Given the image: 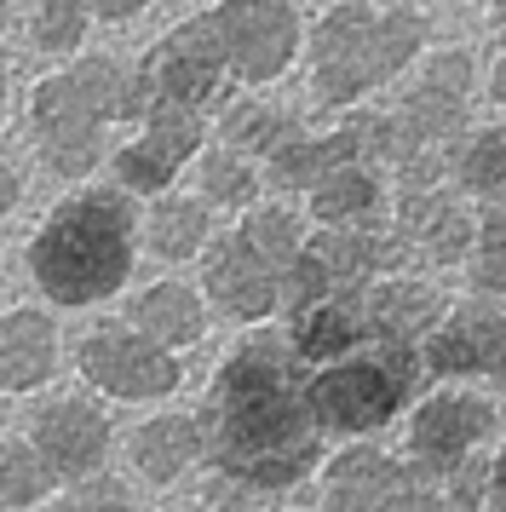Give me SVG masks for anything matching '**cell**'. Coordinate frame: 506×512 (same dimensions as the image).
Returning a JSON list of instances; mask_svg holds the SVG:
<instances>
[{"mask_svg": "<svg viewBox=\"0 0 506 512\" xmlns=\"http://www.w3.org/2000/svg\"><path fill=\"white\" fill-rule=\"evenodd\" d=\"M202 461L213 466L207 501L225 512L259 507L294 489L322 461V426L311 415L305 363L282 334H248L202 397Z\"/></svg>", "mask_w": 506, "mask_h": 512, "instance_id": "cell-1", "label": "cell"}, {"mask_svg": "<svg viewBox=\"0 0 506 512\" xmlns=\"http://www.w3.org/2000/svg\"><path fill=\"white\" fill-rule=\"evenodd\" d=\"M138 265V202L121 185H81L41 219L29 277L58 311L115 300Z\"/></svg>", "mask_w": 506, "mask_h": 512, "instance_id": "cell-2", "label": "cell"}, {"mask_svg": "<svg viewBox=\"0 0 506 512\" xmlns=\"http://www.w3.org/2000/svg\"><path fill=\"white\" fill-rule=\"evenodd\" d=\"M432 29L409 6H351L334 0L305 29V64H311V104L317 110H357L368 93L391 87L397 75L426 58Z\"/></svg>", "mask_w": 506, "mask_h": 512, "instance_id": "cell-3", "label": "cell"}, {"mask_svg": "<svg viewBox=\"0 0 506 512\" xmlns=\"http://www.w3.org/2000/svg\"><path fill=\"white\" fill-rule=\"evenodd\" d=\"M420 374H426L420 346L397 340L386 328H374L363 346L305 369V392H311V415H317L322 438H368V432L391 426L414 403Z\"/></svg>", "mask_w": 506, "mask_h": 512, "instance_id": "cell-4", "label": "cell"}, {"mask_svg": "<svg viewBox=\"0 0 506 512\" xmlns=\"http://www.w3.org/2000/svg\"><path fill=\"white\" fill-rule=\"evenodd\" d=\"M133 70L150 104H184V110H202V116H213L225 104V93L236 87L225 47H219V29H213V12H196V18L173 24L161 41H150V52Z\"/></svg>", "mask_w": 506, "mask_h": 512, "instance_id": "cell-5", "label": "cell"}, {"mask_svg": "<svg viewBox=\"0 0 506 512\" xmlns=\"http://www.w3.org/2000/svg\"><path fill=\"white\" fill-rule=\"evenodd\" d=\"M213 29L225 47L230 81L248 93L276 87L305 58V18H299L294 0H219Z\"/></svg>", "mask_w": 506, "mask_h": 512, "instance_id": "cell-6", "label": "cell"}, {"mask_svg": "<svg viewBox=\"0 0 506 512\" xmlns=\"http://www.w3.org/2000/svg\"><path fill=\"white\" fill-rule=\"evenodd\" d=\"M23 121H29V144H35L41 167L52 179H64V185H81L92 167L110 156V121L75 93V81L64 70L41 75L29 87Z\"/></svg>", "mask_w": 506, "mask_h": 512, "instance_id": "cell-7", "label": "cell"}, {"mask_svg": "<svg viewBox=\"0 0 506 512\" xmlns=\"http://www.w3.org/2000/svg\"><path fill=\"white\" fill-rule=\"evenodd\" d=\"M322 507L328 512H449L443 489L403 455L374 443H351L322 466Z\"/></svg>", "mask_w": 506, "mask_h": 512, "instance_id": "cell-8", "label": "cell"}, {"mask_svg": "<svg viewBox=\"0 0 506 512\" xmlns=\"http://www.w3.org/2000/svg\"><path fill=\"white\" fill-rule=\"evenodd\" d=\"M75 363H81V380L92 392L115 397V403H156V397H173L184 380L179 357L161 351L156 340H144L133 323H98L81 340Z\"/></svg>", "mask_w": 506, "mask_h": 512, "instance_id": "cell-9", "label": "cell"}, {"mask_svg": "<svg viewBox=\"0 0 506 512\" xmlns=\"http://www.w3.org/2000/svg\"><path fill=\"white\" fill-rule=\"evenodd\" d=\"M196 288H202L207 311H219L225 323H242V328L271 323L276 311H282V271L236 225L207 242Z\"/></svg>", "mask_w": 506, "mask_h": 512, "instance_id": "cell-10", "label": "cell"}, {"mask_svg": "<svg viewBox=\"0 0 506 512\" xmlns=\"http://www.w3.org/2000/svg\"><path fill=\"white\" fill-rule=\"evenodd\" d=\"M420 357H426V374H437V380H495V386H506V311L466 294L426 334Z\"/></svg>", "mask_w": 506, "mask_h": 512, "instance_id": "cell-11", "label": "cell"}, {"mask_svg": "<svg viewBox=\"0 0 506 512\" xmlns=\"http://www.w3.org/2000/svg\"><path fill=\"white\" fill-rule=\"evenodd\" d=\"M495 409L483 403L478 392H432L420 409L409 415V461L437 478V472H449V466L472 461L478 455V443L495 432Z\"/></svg>", "mask_w": 506, "mask_h": 512, "instance_id": "cell-12", "label": "cell"}, {"mask_svg": "<svg viewBox=\"0 0 506 512\" xmlns=\"http://www.w3.org/2000/svg\"><path fill=\"white\" fill-rule=\"evenodd\" d=\"M391 231L409 242L414 259H426L432 271H455L472 259L478 242V219L472 202L455 190H414V196H391Z\"/></svg>", "mask_w": 506, "mask_h": 512, "instance_id": "cell-13", "label": "cell"}, {"mask_svg": "<svg viewBox=\"0 0 506 512\" xmlns=\"http://www.w3.org/2000/svg\"><path fill=\"white\" fill-rule=\"evenodd\" d=\"M29 449L46 461L58 484H81L92 472H104L110 455V420L92 409L87 397H52L41 415L29 420Z\"/></svg>", "mask_w": 506, "mask_h": 512, "instance_id": "cell-14", "label": "cell"}, {"mask_svg": "<svg viewBox=\"0 0 506 512\" xmlns=\"http://www.w3.org/2000/svg\"><path fill=\"white\" fill-rule=\"evenodd\" d=\"M127 323L144 334V340H156L161 351H190L207 340V323H213V311H207L202 288L184 277H156L144 282L133 294V305H127Z\"/></svg>", "mask_w": 506, "mask_h": 512, "instance_id": "cell-15", "label": "cell"}, {"mask_svg": "<svg viewBox=\"0 0 506 512\" xmlns=\"http://www.w3.org/2000/svg\"><path fill=\"white\" fill-rule=\"evenodd\" d=\"M58 369V323L41 305H6L0 311V392H41Z\"/></svg>", "mask_w": 506, "mask_h": 512, "instance_id": "cell-16", "label": "cell"}, {"mask_svg": "<svg viewBox=\"0 0 506 512\" xmlns=\"http://www.w3.org/2000/svg\"><path fill=\"white\" fill-rule=\"evenodd\" d=\"M213 242V208L190 190H167L138 213V248L161 265H190Z\"/></svg>", "mask_w": 506, "mask_h": 512, "instance_id": "cell-17", "label": "cell"}, {"mask_svg": "<svg viewBox=\"0 0 506 512\" xmlns=\"http://www.w3.org/2000/svg\"><path fill=\"white\" fill-rule=\"evenodd\" d=\"M391 208V185L386 173H374L363 162L334 167L322 185H311L305 196V213L317 231H363V225H380V213Z\"/></svg>", "mask_w": 506, "mask_h": 512, "instance_id": "cell-18", "label": "cell"}, {"mask_svg": "<svg viewBox=\"0 0 506 512\" xmlns=\"http://www.w3.org/2000/svg\"><path fill=\"white\" fill-rule=\"evenodd\" d=\"M449 305H455V300H449L437 282L414 277V271L386 277V282H374V288H368V317L386 328V334L409 340V346H426V334L443 323V311H449Z\"/></svg>", "mask_w": 506, "mask_h": 512, "instance_id": "cell-19", "label": "cell"}, {"mask_svg": "<svg viewBox=\"0 0 506 512\" xmlns=\"http://www.w3.org/2000/svg\"><path fill=\"white\" fill-rule=\"evenodd\" d=\"M299 133H305V121L294 110H282V104H265V98H230L219 110V144L259 167L271 162L288 139H299Z\"/></svg>", "mask_w": 506, "mask_h": 512, "instance_id": "cell-20", "label": "cell"}, {"mask_svg": "<svg viewBox=\"0 0 506 512\" xmlns=\"http://www.w3.org/2000/svg\"><path fill=\"white\" fill-rule=\"evenodd\" d=\"M449 190L455 196H472V202H489V196H506V127H466L449 150Z\"/></svg>", "mask_w": 506, "mask_h": 512, "instance_id": "cell-21", "label": "cell"}, {"mask_svg": "<svg viewBox=\"0 0 506 512\" xmlns=\"http://www.w3.org/2000/svg\"><path fill=\"white\" fill-rule=\"evenodd\" d=\"M202 461V432L196 415H150L133 432V466L150 484H173Z\"/></svg>", "mask_w": 506, "mask_h": 512, "instance_id": "cell-22", "label": "cell"}, {"mask_svg": "<svg viewBox=\"0 0 506 512\" xmlns=\"http://www.w3.org/2000/svg\"><path fill=\"white\" fill-rule=\"evenodd\" d=\"M196 196H202L213 213L242 219L248 208L265 202V173H259V162L236 156L225 144H207L202 156H196Z\"/></svg>", "mask_w": 506, "mask_h": 512, "instance_id": "cell-23", "label": "cell"}, {"mask_svg": "<svg viewBox=\"0 0 506 512\" xmlns=\"http://www.w3.org/2000/svg\"><path fill=\"white\" fill-rule=\"evenodd\" d=\"M472 219H478V242H472V259H466V282H472L478 300L506 311V196L472 202Z\"/></svg>", "mask_w": 506, "mask_h": 512, "instance_id": "cell-24", "label": "cell"}, {"mask_svg": "<svg viewBox=\"0 0 506 512\" xmlns=\"http://www.w3.org/2000/svg\"><path fill=\"white\" fill-rule=\"evenodd\" d=\"M230 225L248 236V242L271 259L282 277L294 271V259L305 254V242H311V231H305V213L288 208V202H259V208H248L242 219H230Z\"/></svg>", "mask_w": 506, "mask_h": 512, "instance_id": "cell-25", "label": "cell"}, {"mask_svg": "<svg viewBox=\"0 0 506 512\" xmlns=\"http://www.w3.org/2000/svg\"><path fill=\"white\" fill-rule=\"evenodd\" d=\"M207 133H213V121L202 110H184V104H150V116L138 121V139L150 150H161L179 173L207 150Z\"/></svg>", "mask_w": 506, "mask_h": 512, "instance_id": "cell-26", "label": "cell"}, {"mask_svg": "<svg viewBox=\"0 0 506 512\" xmlns=\"http://www.w3.org/2000/svg\"><path fill=\"white\" fill-rule=\"evenodd\" d=\"M87 29H92V12L81 0H35L29 12V47L46 52V58H75L87 47Z\"/></svg>", "mask_w": 506, "mask_h": 512, "instance_id": "cell-27", "label": "cell"}, {"mask_svg": "<svg viewBox=\"0 0 506 512\" xmlns=\"http://www.w3.org/2000/svg\"><path fill=\"white\" fill-rule=\"evenodd\" d=\"M52 489H58V478L46 472V461L29 443H0V512L41 507Z\"/></svg>", "mask_w": 506, "mask_h": 512, "instance_id": "cell-28", "label": "cell"}, {"mask_svg": "<svg viewBox=\"0 0 506 512\" xmlns=\"http://www.w3.org/2000/svg\"><path fill=\"white\" fill-rule=\"evenodd\" d=\"M110 167H115V185L127 190L133 202H138V196H150V202H156V196H167V190L179 185V167L167 162L161 150H150L138 133L121 144V150H110Z\"/></svg>", "mask_w": 506, "mask_h": 512, "instance_id": "cell-29", "label": "cell"}, {"mask_svg": "<svg viewBox=\"0 0 506 512\" xmlns=\"http://www.w3.org/2000/svg\"><path fill=\"white\" fill-rule=\"evenodd\" d=\"M420 87H432V93L455 98V104H472L483 87V70H478V52L472 47H426V64L414 75Z\"/></svg>", "mask_w": 506, "mask_h": 512, "instance_id": "cell-30", "label": "cell"}, {"mask_svg": "<svg viewBox=\"0 0 506 512\" xmlns=\"http://www.w3.org/2000/svg\"><path fill=\"white\" fill-rule=\"evenodd\" d=\"M58 512H138V507H133V495H127L121 478L92 472V478H81V484H69V495L58 501Z\"/></svg>", "mask_w": 506, "mask_h": 512, "instance_id": "cell-31", "label": "cell"}, {"mask_svg": "<svg viewBox=\"0 0 506 512\" xmlns=\"http://www.w3.org/2000/svg\"><path fill=\"white\" fill-rule=\"evenodd\" d=\"M81 6L92 12V24H133L150 0H81Z\"/></svg>", "mask_w": 506, "mask_h": 512, "instance_id": "cell-32", "label": "cell"}, {"mask_svg": "<svg viewBox=\"0 0 506 512\" xmlns=\"http://www.w3.org/2000/svg\"><path fill=\"white\" fill-rule=\"evenodd\" d=\"M483 98H489V104L506 116V52H495V58H489V70H483Z\"/></svg>", "mask_w": 506, "mask_h": 512, "instance_id": "cell-33", "label": "cell"}, {"mask_svg": "<svg viewBox=\"0 0 506 512\" xmlns=\"http://www.w3.org/2000/svg\"><path fill=\"white\" fill-rule=\"evenodd\" d=\"M23 202V173L12 162H0V219H12Z\"/></svg>", "mask_w": 506, "mask_h": 512, "instance_id": "cell-34", "label": "cell"}, {"mask_svg": "<svg viewBox=\"0 0 506 512\" xmlns=\"http://www.w3.org/2000/svg\"><path fill=\"white\" fill-rule=\"evenodd\" d=\"M489 512H506V449L489 461V501H483Z\"/></svg>", "mask_w": 506, "mask_h": 512, "instance_id": "cell-35", "label": "cell"}, {"mask_svg": "<svg viewBox=\"0 0 506 512\" xmlns=\"http://www.w3.org/2000/svg\"><path fill=\"white\" fill-rule=\"evenodd\" d=\"M6 121H12V64L0 58V133H6Z\"/></svg>", "mask_w": 506, "mask_h": 512, "instance_id": "cell-36", "label": "cell"}, {"mask_svg": "<svg viewBox=\"0 0 506 512\" xmlns=\"http://www.w3.org/2000/svg\"><path fill=\"white\" fill-rule=\"evenodd\" d=\"M489 24H495V29L506 35V0H489Z\"/></svg>", "mask_w": 506, "mask_h": 512, "instance_id": "cell-37", "label": "cell"}, {"mask_svg": "<svg viewBox=\"0 0 506 512\" xmlns=\"http://www.w3.org/2000/svg\"><path fill=\"white\" fill-rule=\"evenodd\" d=\"M12 29V0H0V35Z\"/></svg>", "mask_w": 506, "mask_h": 512, "instance_id": "cell-38", "label": "cell"}, {"mask_svg": "<svg viewBox=\"0 0 506 512\" xmlns=\"http://www.w3.org/2000/svg\"><path fill=\"white\" fill-rule=\"evenodd\" d=\"M501 426H506V403H501Z\"/></svg>", "mask_w": 506, "mask_h": 512, "instance_id": "cell-39", "label": "cell"}, {"mask_svg": "<svg viewBox=\"0 0 506 512\" xmlns=\"http://www.w3.org/2000/svg\"><path fill=\"white\" fill-rule=\"evenodd\" d=\"M213 6H219V0H213Z\"/></svg>", "mask_w": 506, "mask_h": 512, "instance_id": "cell-40", "label": "cell"}]
</instances>
